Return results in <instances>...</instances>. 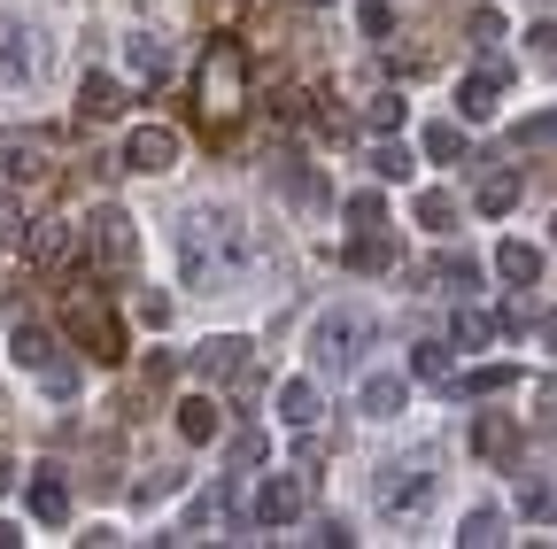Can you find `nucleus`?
Here are the masks:
<instances>
[{
	"label": "nucleus",
	"instance_id": "1",
	"mask_svg": "<svg viewBox=\"0 0 557 549\" xmlns=\"http://www.w3.org/2000/svg\"><path fill=\"white\" fill-rule=\"evenodd\" d=\"M178 248H186V271H194V279H240V271L256 263V240H248V225H240L233 210H194Z\"/></svg>",
	"mask_w": 557,
	"mask_h": 549
},
{
	"label": "nucleus",
	"instance_id": "2",
	"mask_svg": "<svg viewBox=\"0 0 557 549\" xmlns=\"http://www.w3.org/2000/svg\"><path fill=\"white\" fill-rule=\"evenodd\" d=\"M248 101V54L240 39H209V62H201V116L209 124H233Z\"/></svg>",
	"mask_w": 557,
	"mask_h": 549
},
{
	"label": "nucleus",
	"instance_id": "3",
	"mask_svg": "<svg viewBox=\"0 0 557 549\" xmlns=\"http://www.w3.org/2000/svg\"><path fill=\"white\" fill-rule=\"evenodd\" d=\"M364 349H372V317H364V310H325L318 333H310V357H318V372H333V379L357 372Z\"/></svg>",
	"mask_w": 557,
	"mask_h": 549
},
{
	"label": "nucleus",
	"instance_id": "4",
	"mask_svg": "<svg viewBox=\"0 0 557 549\" xmlns=\"http://www.w3.org/2000/svg\"><path fill=\"white\" fill-rule=\"evenodd\" d=\"M434 488H442V479H434V464H426V457H410V464H380V511H387V519H418V511L434 503Z\"/></svg>",
	"mask_w": 557,
	"mask_h": 549
},
{
	"label": "nucleus",
	"instance_id": "5",
	"mask_svg": "<svg viewBox=\"0 0 557 549\" xmlns=\"http://www.w3.org/2000/svg\"><path fill=\"white\" fill-rule=\"evenodd\" d=\"M86 255H94L101 271H124V263L139 255V233H132V217L116 210V201H109V210H94V217H86Z\"/></svg>",
	"mask_w": 557,
	"mask_h": 549
},
{
	"label": "nucleus",
	"instance_id": "6",
	"mask_svg": "<svg viewBox=\"0 0 557 549\" xmlns=\"http://www.w3.org/2000/svg\"><path fill=\"white\" fill-rule=\"evenodd\" d=\"M124 171H139V178L178 171V132H171V124H139L132 140H124Z\"/></svg>",
	"mask_w": 557,
	"mask_h": 549
},
{
	"label": "nucleus",
	"instance_id": "7",
	"mask_svg": "<svg viewBox=\"0 0 557 549\" xmlns=\"http://www.w3.org/2000/svg\"><path fill=\"white\" fill-rule=\"evenodd\" d=\"M310 503V479L302 472H271L263 488H256V526H295Z\"/></svg>",
	"mask_w": 557,
	"mask_h": 549
},
{
	"label": "nucleus",
	"instance_id": "8",
	"mask_svg": "<svg viewBox=\"0 0 557 549\" xmlns=\"http://www.w3.org/2000/svg\"><path fill=\"white\" fill-rule=\"evenodd\" d=\"M194 372H201L209 387H225V379H240V372H248V340H240V333H209L201 349H194Z\"/></svg>",
	"mask_w": 557,
	"mask_h": 549
},
{
	"label": "nucleus",
	"instance_id": "9",
	"mask_svg": "<svg viewBox=\"0 0 557 549\" xmlns=\"http://www.w3.org/2000/svg\"><path fill=\"white\" fill-rule=\"evenodd\" d=\"M496 109H504V62H487V71H472V78L457 86V116H465V124H487Z\"/></svg>",
	"mask_w": 557,
	"mask_h": 549
},
{
	"label": "nucleus",
	"instance_id": "10",
	"mask_svg": "<svg viewBox=\"0 0 557 549\" xmlns=\"http://www.w3.org/2000/svg\"><path fill=\"white\" fill-rule=\"evenodd\" d=\"M9 357H16V372H39V379H47V372L62 364V340H54L47 325H16V333H9Z\"/></svg>",
	"mask_w": 557,
	"mask_h": 549
},
{
	"label": "nucleus",
	"instance_id": "11",
	"mask_svg": "<svg viewBox=\"0 0 557 549\" xmlns=\"http://www.w3.org/2000/svg\"><path fill=\"white\" fill-rule=\"evenodd\" d=\"M32 71H39L32 32L24 24H0V86H32Z\"/></svg>",
	"mask_w": 557,
	"mask_h": 549
},
{
	"label": "nucleus",
	"instance_id": "12",
	"mask_svg": "<svg viewBox=\"0 0 557 549\" xmlns=\"http://www.w3.org/2000/svg\"><path fill=\"white\" fill-rule=\"evenodd\" d=\"M357 410H364V419H395V410H410V379L403 372H372L357 387Z\"/></svg>",
	"mask_w": 557,
	"mask_h": 549
},
{
	"label": "nucleus",
	"instance_id": "13",
	"mask_svg": "<svg viewBox=\"0 0 557 549\" xmlns=\"http://www.w3.org/2000/svg\"><path fill=\"white\" fill-rule=\"evenodd\" d=\"M124 71H132V78H148V86H163V78H171V47H163L156 32L124 39Z\"/></svg>",
	"mask_w": 557,
	"mask_h": 549
},
{
	"label": "nucleus",
	"instance_id": "14",
	"mask_svg": "<svg viewBox=\"0 0 557 549\" xmlns=\"http://www.w3.org/2000/svg\"><path fill=\"white\" fill-rule=\"evenodd\" d=\"M24 496H32V519H39V526H62V519H70V479H62V472H32Z\"/></svg>",
	"mask_w": 557,
	"mask_h": 549
},
{
	"label": "nucleus",
	"instance_id": "15",
	"mask_svg": "<svg viewBox=\"0 0 557 549\" xmlns=\"http://www.w3.org/2000/svg\"><path fill=\"white\" fill-rule=\"evenodd\" d=\"M70 248H78V233H70L62 217H47V225H32V233H24V255H32V263H47V271H54V263H70Z\"/></svg>",
	"mask_w": 557,
	"mask_h": 549
},
{
	"label": "nucleus",
	"instance_id": "16",
	"mask_svg": "<svg viewBox=\"0 0 557 549\" xmlns=\"http://www.w3.org/2000/svg\"><path fill=\"white\" fill-rule=\"evenodd\" d=\"M78 333L94 340V357H101V364H116V357H124V333H116V317H109L101 302H78Z\"/></svg>",
	"mask_w": 557,
	"mask_h": 549
},
{
	"label": "nucleus",
	"instance_id": "17",
	"mask_svg": "<svg viewBox=\"0 0 557 549\" xmlns=\"http://www.w3.org/2000/svg\"><path fill=\"white\" fill-rule=\"evenodd\" d=\"M472 449H480V457H511V449H519L511 410H480V419H472Z\"/></svg>",
	"mask_w": 557,
	"mask_h": 549
},
{
	"label": "nucleus",
	"instance_id": "18",
	"mask_svg": "<svg viewBox=\"0 0 557 549\" xmlns=\"http://www.w3.org/2000/svg\"><path fill=\"white\" fill-rule=\"evenodd\" d=\"M496 279L534 287V279H542V248H534V240H504V248H496Z\"/></svg>",
	"mask_w": 557,
	"mask_h": 549
},
{
	"label": "nucleus",
	"instance_id": "19",
	"mask_svg": "<svg viewBox=\"0 0 557 549\" xmlns=\"http://www.w3.org/2000/svg\"><path fill=\"white\" fill-rule=\"evenodd\" d=\"M116 109H124V86L109 71H86L78 78V116H116Z\"/></svg>",
	"mask_w": 557,
	"mask_h": 549
},
{
	"label": "nucleus",
	"instance_id": "20",
	"mask_svg": "<svg viewBox=\"0 0 557 549\" xmlns=\"http://www.w3.org/2000/svg\"><path fill=\"white\" fill-rule=\"evenodd\" d=\"M218 426H225V419H218V402H209V395H186V402H178V434H186V441H218Z\"/></svg>",
	"mask_w": 557,
	"mask_h": 549
},
{
	"label": "nucleus",
	"instance_id": "21",
	"mask_svg": "<svg viewBox=\"0 0 557 549\" xmlns=\"http://www.w3.org/2000/svg\"><path fill=\"white\" fill-rule=\"evenodd\" d=\"M318 387L310 379H287V387H278V419H287V426H318Z\"/></svg>",
	"mask_w": 557,
	"mask_h": 549
},
{
	"label": "nucleus",
	"instance_id": "22",
	"mask_svg": "<svg viewBox=\"0 0 557 549\" xmlns=\"http://www.w3.org/2000/svg\"><path fill=\"white\" fill-rule=\"evenodd\" d=\"M504 541V511H465L457 519V549H496Z\"/></svg>",
	"mask_w": 557,
	"mask_h": 549
},
{
	"label": "nucleus",
	"instance_id": "23",
	"mask_svg": "<svg viewBox=\"0 0 557 549\" xmlns=\"http://www.w3.org/2000/svg\"><path fill=\"white\" fill-rule=\"evenodd\" d=\"M480 210H487V217H511V210H519V171H487V178H480Z\"/></svg>",
	"mask_w": 557,
	"mask_h": 549
},
{
	"label": "nucleus",
	"instance_id": "24",
	"mask_svg": "<svg viewBox=\"0 0 557 549\" xmlns=\"http://www.w3.org/2000/svg\"><path fill=\"white\" fill-rule=\"evenodd\" d=\"M348 271H395V248L380 240V225L372 233H357V240H348V255H341Z\"/></svg>",
	"mask_w": 557,
	"mask_h": 549
},
{
	"label": "nucleus",
	"instance_id": "25",
	"mask_svg": "<svg viewBox=\"0 0 557 549\" xmlns=\"http://www.w3.org/2000/svg\"><path fill=\"white\" fill-rule=\"evenodd\" d=\"M426 163H472L465 124H426Z\"/></svg>",
	"mask_w": 557,
	"mask_h": 549
},
{
	"label": "nucleus",
	"instance_id": "26",
	"mask_svg": "<svg viewBox=\"0 0 557 549\" xmlns=\"http://www.w3.org/2000/svg\"><path fill=\"white\" fill-rule=\"evenodd\" d=\"M519 372L511 364H480V372H465V379H449V395H504Z\"/></svg>",
	"mask_w": 557,
	"mask_h": 549
},
{
	"label": "nucleus",
	"instance_id": "27",
	"mask_svg": "<svg viewBox=\"0 0 557 549\" xmlns=\"http://www.w3.org/2000/svg\"><path fill=\"white\" fill-rule=\"evenodd\" d=\"M364 163H372V171H380V178H395V186H403V178H410V171H418V155H410V148H403V140H380V148H372V155H364Z\"/></svg>",
	"mask_w": 557,
	"mask_h": 549
},
{
	"label": "nucleus",
	"instance_id": "28",
	"mask_svg": "<svg viewBox=\"0 0 557 549\" xmlns=\"http://www.w3.org/2000/svg\"><path fill=\"white\" fill-rule=\"evenodd\" d=\"M225 519H233L225 488H209V496H194V511H186V534H209V526H225Z\"/></svg>",
	"mask_w": 557,
	"mask_h": 549
},
{
	"label": "nucleus",
	"instance_id": "29",
	"mask_svg": "<svg viewBox=\"0 0 557 549\" xmlns=\"http://www.w3.org/2000/svg\"><path fill=\"white\" fill-rule=\"evenodd\" d=\"M487 333H496V317H487V310H457V325H449L457 349H487Z\"/></svg>",
	"mask_w": 557,
	"mask_h": 549
},
{
	"label": "nucleus",
	"instance_id": "30",
	"mask_svg": "<svg viewBox=\"0 0 557 549\" xmlns=\"http://www.w3.org/2000/svg\"><path fill=\"white\" fill-rule=\"evenodd\" d=\"M434 279L457 287V295H472V287H480V263H472V255H442V263H434Z\"/></svg>",
	"mask_w": 557,
	"mask_h": 549
},
{
	"label": "nucleus",
	"instance_id": "31",
	"mask_svg": "<svg viewBox=\"0 0 557 549\" xmlns=\"http://www.w3.org/2000/svg\"><path fill=\"white\" fill-rule=\"evenodd\" d=\"M511 148H557V109H542V116H527V124L511 132Z\"/></svg>",
	"mask_w": 557,
	"mask_h": 549
},
{
	"label": "nucleus",
	"instance_id": "32",
	"mask_svg": "<svg viewBox=\"0 0 557 549\" xmlns=\"http://www.w3.org/2000/svg\"><path fill=\"white\" fill-rule=\"evenodd\" d=\"M418 225H426V233H449V225H457V201H449V194H418Z\"/></svg>",
	"mask_w": 557,
	"mask_h": 549
},
{
	"label": "nucleus",
	"instance_id": "33",
	"mask_svg": "<svg viewBox=\"0 0 557 549\" xmlns=\"http://www.w3.org/2000/svg\"><path fill=\"white\" fill-rule=\"evenodd\" d=\"M410 372H418V379H449V349H442V340H418V349H410Z\"/></svg>",
	"mask_w": 557,
	"mask_h": 549
},
{
	"label": "nucleus",
	"instance_id": "34",
	"mask_svg": "<svg viewBox=\"0 0 557 549\" xmlns=\"http://www.w3.org/2000/svg\"><path fill=\"white\" fill-rule=\"evenodd\" d=\"M403 116H410V101H403V93H380V101L364 109V124H372V132H403Z\"/></svg>",
	"mask_w": 557,
	"mask_h": 549
},
{
	"label": "nucleus",
	"instance_id": "35",
	"mask_svg": "<svg viewBox=\"0 0 557 549\" xmlns=\"http://www.w3.org/2000/svg\"><path fill=\"white\" fill-rule=\"evenodd\" d=\"M278 186H287L295 201H318V194H325V186H318V178H310V171H302L295 155H278Z\"/></svg>",
	"mask_w": 557,
	"mask_h": 549
},
{
	"label": "nucleus",
	"instance_id": "36",
	"mask_svg": "<svg viewBox=\"0 0 557 549\" xmlns=\"http://www.w3.org/2000/svg\"><path fill=\"white\" fill-rule=\"evenodd\" d=\"M465 32H472V47H487V54H496V39H504V16H496V9H472V16H465Z\"/></svg>",
	"mask_w": 557,
	"mask_h": 549
},
{
	"label": "nucleus",
	"instance_id": "37",
	"mask_svg": "<svg viewBox=\"0 0 557 549\" xmlns=\"http://www.w3.org/2000/svg\"><path fill=\"white\" fill-rule=\"evenodd\" d=\"M357 32H364V39H387V32H395V9H387V0H364V9H357Z\"/></svg>",
	"mask_w": 557,
	"mask_h": 549
},
{
	"label": "nucleus",
	"instance_id": "38",
	"mask_svg": "<svg viewBox=\"0 0 557 549\" xmlns=\"http://www.w3.org/2000/svg\"><path fill=\"white\" fill-rule=\"evenodd\" d=\"M380 217H387V201H380V194H348V225H357V233H372Z\"/></svg>",
	"mask_w": 557,
	"mask_h": 549
},
{
	"label": "nucleus",
	"instance_id": "39",
	"mask_svg": "<svg viewBox=\"0 0 557 549\" xmlns=\"http://www.w3.org/2000/svg\"><path fill=\"white\" fill-rule=\"evenodd\" d=\"M163 496H178V472H148V479L132 488V503H139V511H148V503H163Z\"/></svg>",
	"mask_w": 557,
	"mask_h": 549
},
{
	"label": "nucleus",
	"instance_id": "40",
	"mask_svg": "<svg viewBox=\"0 0 557 549\" xmlns=\"http://www.w3.org/2000/svg\"><path fill=\"white\" fill-rule=\"evenodd\" d=\"M519 511H527V519H557V488H542V479H527V488H519Z\"/></svg>",
	"mask_w": 557,
	"mask_h": 549
},
{
	"label": "nucleus",
	"instance_id": "41",
	"mask_svg": "<svg viewBox=\"0 0 557 549\" xmlns=\"http://www.w3.org/2000/svg\"><path fill=\"white\" fill-rule=\"evenodd\" d=\"M225 457H233L240 472H256V464L271 457V441H263V434H233V449H225Z\"/></svg>",
	"mask_w": 557,
	"mask_h": 549
},
{
	"label": "nucleus",
	"instance_id": "42",
	"mask_svg": "<svg viewBox=\"0 0 557 549\" xmlns=\"http://www.w3.org/2000/svg\"><path fill=\"white\" fill-rule=\"evenodd\" d=\"M16 240H24V201L0 194V248H16Z\"/></svg>",
	"mask_w": 557,
	"mask_h": 549
},
{
	"label": "nucleus",
	"instance_id": "43",
	"mask_svg": "<svg viewBox=\"0 0 557 549\" xmlns=\"http://www.w3.org/2000/svg\"><path fill=\"white\" fill-rule=\"evenodd\" d=\"M9 178H47V148H9Z\"/></svg>",
	"mask_w": 557,
	"mask_h": 549
},
{
	"label": "nucleus",
	"instance_id": "44",
	"mask_svg": "<svg viewBox=\"0 0 557 549\" xmlns=\"http://www.w3.org/2000/svg\"><path fill=\"white\" fill-rule=\"evenodd\" d=\"M496 325H504V333H534V310H527V302H519V295H511V302H504V310H496Z\"/></svg>",
	"mask_w": 557,
	"mask_h": 549
},
{
	"label": "nucleus",
	"instance_id": "45",
	"mask_svg": "<svg viewBox=\"0 0 557 549\" xmlns=\"http://www.w3.org/2000/svg\"><path fill=\"white\" fill-rule=\"evenodd\" d=\"M132 310H139V325H171V295H139Z\"/></svg>",
	"mask_w": 557,
	"mask_h": 549
},
{
	"label": "nucleus",
	"instance_id": "46",
	"mask_svg": "<svg viewBox=\"0 0 557 549\" xmlns=\"http://www.w3.org/2000/svg\"><path fill=\"white\" fill-rule=\"evenodd\" d=\"M47 395H78V364H70V357L47 372Z\"/></svg>",
	"mask_w": 557,
	"mask_h": 549
},
{
	"label": "nucleus",
	"instance_id": "47",
	"mask_svg": "<svg viewBox=\"0 0 557 549\" xmlns=\"http://www.w3.org/2000/svg\"><path fill=\"white\" fill-rule=\"evenodd\" d=\"M318 541H325V549H348L357 534H348V519H325V526H318Z\"/></svg>",
	"mask_w": 557,
	"mask_h": 549
},
{
	"label": "nucleus",
	"instance_id": "48",
	"mask_svg": "<svg viewBox=\"0 0 557 549\" xmlns=\"http://www.w3.org/2000/svg\"><path fill=\"white\" fill-rule=\"evenodd\" d=\"M527 39H534V54H542V62H557V24H534Z\"/></svg>",
	"mask_w": 557,
	"mask_h": 549
},
{
	"label": "nucleus",
	"instance_id": "49",
	"mask_svg": "<svg viewBox=\"0 0 557 549\" xmlns=\"http://www.w3.org/2000/svg\"><path fill=\"white\" fill-rule=\"evenodd\" d=\"M542 426H557V387H542Z\"/></svg>",
	"mask_w": 557,
	"mask_h": 549
},
{
	"label": "nucleus",
	"instance_id": "50",
	"mask_svg": "<svg viewBox=\"0 0 557 549\" xmlns=\"http://www.w3.org/2000/svg\"><path fill=\"white\" fill-rule=\"evenodd\" d=\"M9 488H16V464H9V457H0V496H9Z\"/></svg>",
	"mask_w": 557,
	"mask_h": 549
},
{
	"label": "nucleus",
	"instance_id": "51",
	"mask_svg": "<svg viewBox=\"0 0 557 549\" xmlns=\"http://www.w3.org/2000/svg\"><path fill=\"white\" fill-rule=\"evenodd\" d=\"M16 541H24V534H16V526H9V519H0V549H16Z\"/></svg>",
	"mask_w": 557,
	"mask_h": 549
},
{
	"label": "nucleus",
	"instance_id": "52",
	"mask_svg": "<svg viewBox=\"0 0 557 549\" xmlns=\"http://www.w3.org/2000/svg\"><path fill=\"white\" fill-rule=\"evenodd\" d=\"M542 349H557V317H549V325H542Z\"/></svg>",
	"mask_w": 557,
	"mask_h": 549
},
{
	"label": "nucleus",
	"instance_id": "53",
	"mask_svg": "<svg viewBox=\"0 0 557 549\" xmlns=\"http://www.w3.org/2000/svg\"><path fill=\"white\" fill-rule=\"evenodd\" d=\"M549 240H557V217H549Z\"/></svg>",
	"mask_w": 557,
	"mask_h": 549
}]
</instances>
